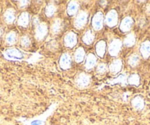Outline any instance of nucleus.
Instances as JSON below:
<instances>
[{
  "mask_svg": "<svg viewBox=\"0 0 150 125\" xmlns=\"http://www.w3.org/2000/svg\"><path fill=\"white\" fill-rule=\"evenodd\" d=\"M79 11V4L77 1H71L67 6V14L69 16L76 15Z\"/></svg>",
  "mask_w": 150,
  "mask_h": 125,
  "instance_id": "4468645a",
  "label": "nucleus"
},
{
  "mask_svg": "<svg viewBox=\"0 0 150 125\" xmlns=\"http://www.w3.org/2000/svg\"><path fill=\"white\" fill-rule=\"evenodd\" d=\"M88 14L86 11H80L74 19V27L77 30H81L85 27L88 22Z\"/></svg>",
  "mask_w": 150,
  "mask_h": 125,
  "instance_id": "f257e3e1",
  "label": "nucleus"
},
{
  "mask_svg": "<svg viewBox=\"0 0 150 125\" xmlns=\"http://www.w3.org/2000/svg\"><path fill=\"white\" fill-rule=\"evenodd\" d=\"M5 55L9 59H21L23 57L22 52L16 48H10L5 50Z\"/></svg>",
  "mask_w": 150,
  "mask_h": 125,
  "instance_id": "9d476101",
  "label": "nucleus"
},
{
  "mask_svg": "<svg viewBox=\"0 0 150 125\" xmlns=\"http://www.w3.org/2000/svg\"><path fill=\"white\" fill-rule=\"evenodd\" d=\"M132 24H133L132 18L129 16H127L124 18L122 21H121L119 28H120L121 31H122V32H127L132 29Z\"/></svg>",
  "mask_w": 150,
  "mask_h": 125,
  "instance_id": "1a4fd4ad",
  "label": "nucleus"
},
{
  "mask_svg": "<svg viewBox=\"0 0 150 125\" xmlns=\"http://www.w3.org/2000/svg\"><path fill=\"white\" fill-rule=\"evenodd\" d=\"M17 23L20 27H27L30 23V14L27 12H23L18 16Z\"/></svg>",
  "mask_w": 150,
  "mask_h": 125,
  "instance_id": "ddd939ff",
  "label": "nucleus"
},
{
  "mask_svg": "<svg viewBox=\"0 0 150 125\" xmlns=\"http://www.w3.org/2000/svg\"><path fill=\"white\" fill-rule=\"evenodd\" d=\"M40 20H39V18H38L37 16H35V17H34V18H33V24L34 26H38V24H40Z\"/></svg>",
  "mask_w": 150,
  "mask_h": 125,
  "instance_id": "7c9ffc66",
  "label": "nucleus"
},
{
  "mask_svg": "<svg viewBox=\"0 0 150 125\" xmlns=\"http://www.w3.org/2000/svg\"><path fill=\"white\" fill-rule=\"evenodd\" d=\"M48 33V27L45 23H40L35 27V38L38 41H42Z\"/></svg>",
  "mask_w": 150,
  "mask_h": 125,
  "instance_id": "20e7f679",
  "label": "nucleus"
},
{
  "mask_svg": "<svg viewBox=\"0 0 150 125\" xmlns=\"http://www.w3.org/2000/svg\"><path fill=\"white\" fill-rule=\"evenodd\" d=\"M4 33V30L2 27H0V37L2 36Z\"/></svg>",
  "mask_w": 150,
  "mask_h": 125,
  "instance_id": "473e14b6",
  "label": "nucleus"
},
{
  "mask_svg": "<svg viewBox=\"0 0 150 125\" xmlns=\"http://www.w3.org/2000/svg\"><path fill=\"white\" fill-rule=\"evenodd\" d=\"M18 3H19L18 5H19V7L21 8H26L29 5L28 1H20V2H18Z\"/></svg>",
  "mask_w": 150,
  "mask_h": 125,
  "instance_id": "c756f323",
  "label": "nucleus"
},
{
  "mask_svg": "<svg viewBox=\"0 0 150 125\" xmlns=\"http://www.w3.org/2000/svg\"><path fill=\"white\" fill-rule=\"evenodd\" d=\"M72 64V59L69 53H63L60 57L59 60L60 67L63 70H66L70 69Z\"/></svg>",
  "mask_w": 150,
  "mask_h": 125,
  "instance_id": "6e6552de",
  "label": "nucleus"
},
{
  "mask_svg": "<svg viewBox=\"0 0 150 125\" xmlns=\"http://www.w3.org/2000/svg\"><path fill=\"white\" fill-rule=\"evenodd\" d=\"M135 44V35L133 33H129L124 39V44L127 47H132Z\"/></svg>",
  "mask_w": 150,
  "mask_h": 125,
  "instance_id": "4be33fe9",
  "label": "nucleus"
},
{
  "mask_svg": "<svg viewBox=\"0 0 150 125\" xmlns=\"http://www.w3.org/2000/svg\"><path fill=\"white\" fill-rule=\"evenodd\" d=\"M4 19L8 24H11L16 20V11L13 8H8L4 13Z\"/></svg>",
  "mask_w": 150,
  "mask_h": 125,
  "instance_id": "f8f14e48",
  "label": "nucleus"
},
{
  "mask_svg": "<svg viewBox=\"0 0 150 125\" xmlns=\"http://www.w3.org/2000/svg\"><path fill=\"white\" fill-rule=\"evenodd\" d=\"M132 105L136 110H142L144 107V100L142 97H135L132 100Z\"/></svg>",
  "mask_w": 150,
  "mask_h": 125,
  "instance_id": "aec40b11",
  "label": "nucleus"
},
{
  "mask_svg": "<svg viewBox=\"0 0 150 125\" xmlns=\"http://www.w3.org/2000/svg\"><path fill=\"white\" fill-rule=\"evenodd\" d=\"M86 57V52L83 47H79L74 53V60L77 63L80 64L84 60Z\"/></svg>",
  "mask_w": 150,
  "mask_h": 125,
  "instance_id": "412c9836",
  "label": "nucleus"
},
{
  "mask_svg": "<svg viewBox=\"0 0 150 125\" xmlns=\"http://www.w3.org/2000/svg\"><path fill=\"white\" fill-rule=\"evenodd\" d=\"M104 24V15L102 12L99 11L96 13L93 16V20H92V25H93V29L96 31L102 30Z\"/></svg>",
  "mask_w": 150,
  "mask_h": 125,
  "instance_id": "423d86ee",
  "label": "nucleus"
},
{
  "mask_svg": "<svg viewBox=\"0 0 150 125\" xmlns=\"http://www.w3.org/2000/svg\"><path fill=\"white\" fill-rule=\"evenodd\" d=\"M96 57L92 53H90L87 55L85 63V67L87 70H91L96 66Z\"/></svg>",
  "mask_w": 150,
  "mask_h": 125,
  "instance_id": "2eb2a0df",
  "label": "nucleus"
},
{
  "mask_svg": "<svg viewBox=\"0 0 150 125\" xmlns=\"http://www.w3.org/2000/svg\"><path fill=\"white\" fill-rule=\"evenodd\" d=\"M21 45L24 48H28L31 45V40L27 35H24L21 38Z\"/></svg>",
  "mask_w": 150,
  "mask_h": 125,
  "instance_id": "bb28decb",
  "label": "nucleus"
},
{
  "mask_svg": "<svg viewBox=\"0 0 150 125\" xmlns=\"http://www.w3.org/2000/svg\"><path fill=\"white\" fill-rule=\"evenodd\" d=\"M95 39V35L93 32L91 30H88L86 31L83 36V41L84 44H87V45H90L93 42Z\"/></svg>",
  "mask_w": 150,
  "mask_h": 125,
  "instance_id": "a211bd4d",
  "label": "nucleus"
},
{
  "mask_svg": "<svg viewBox=\"0 0 150 125\" xmlns=\"http://www.w3.org/2000/svg\"><path fill=\"white\" fill-rule=\"evenodd\" d=\"M56 8L55 5L53 4H49L45 8V14L47 17H52L54 15L56 12Z\"/></svg>",
  "mask_w": 150,
  "mask_h": 125,
  "instance_id": "a878e982",
  "label": "nucleus"
},
{
  "mask_svg": "<svg viewBox=\"0 0 150 125\" xmlns=\"http://www.w3.org/2000/svg\"><path fill=\"white\" fill-rule=\"evenodd\" d=\"M17 41V35L16 33L13 31H11L9 33H8L5 37V41L9 45H13L16 44Z\"/></svg>",
  "mask_w": 150,
  "mask_h": 125,
  "instance_id": "5701e85b",
  "label": "nucleus"
},
{
  "mask_svg": "<svg viewBox=\"0 0 150 125\" xmlns=\"http://www.w3.org/2000/svg\"><path fill=\"white\" fill-rule=\"evenodd\" d=\"M140 52L141 55L145 59L148 58L150 56V41H146L141 44L140 47Z\"/></svg>",
  "mask_w": 150,
  "mask_h": 125,
  "instance_id": "f3484780",
  "label": "nucleus"
},
{
  "mask_svg": "<svg viewBox=\"0 0 150 125\" xmlns=\"http://www.w3.org/2000/svg\"><path fill=\"white\" fill-rule=\"evenodd\" d=\"M122 47V42L121 40L113 39L110 43L109 47H108V52L110 55L112 57H116L119 54L121 51V49Z\"/></svg>",
  "mask_w": 150,
  "mask_h": 125,
  "instance_id": "f03ea898",
  "label": "nucleus"
},
{
  "mask_svg": "<svg viewBox=\"0 0 150 125\" xmlns=\"http://www.w3.org/2000/svg\"><path fill=\"white\" fill-rule=\"evenodd\" d=\"M122 61L120 59H116L110 64L109 66V71L111 74H116L122 70Z\"/></svg>",
  "mask_w": 150,
  "mask_h": 125,
  "instance_id": "9b49d317",
  "label": "nucleus"
},
{
  "mask_svg": "<svg viewBox=\"0 0 150 125\" xmlns=\"http://www.w3.org/2000/svg\"><path fill=\"white\" fill-rule=\"evenodd\" d=\"M62 20L60 18H56L54 20L52 24L51 27V31L53 32V34H58L62 30Z\"/></svg>",
  "mask_w": 150,
  "mask_h": 125,
  "instance_id": "6ab92c4d",
  "label": "nucleus"
},
{
  "mask_svg": "<svg viewBox=\"0 0 150 125\" xmlns=\"http://www.w3.org/2000/svg\"><path fill=\"white\" fill-rule=\"evenodd\" d=\"M91 78L86 73H80L76 79H75V84L80 88H86L90 84Z\"/></svg>",
  "mask_w": 150,
  "mask_h": 125,
  "instance_id": "0eeeda50",
  "label": "nucleus"
},
{
  "mask_svg": "<svg viewBox=\"0 0 150 125\" xmlns=\"http://www.w3.org/2000/svg\"><path fill=\"white\" fill-rule=\"evenodd\" d=\"M140 62V57L137 54H132L128 59V64L130 66L135 67L138 65Z\"/></svg>",
  "mask_w": 150,
  "mask_h": 125,
  "instance_id": "b1692460",
  "label": "nucleus"
},
{
  "mask_svg": "<svg viewBox=\"0 0 150 125\" xmlns=\"http://www.w3.org/2000/svg\"><path fill=\"white\" fill-rule=\"evenodd\" d=\"M64 45L68 48H73L77 43V35L73 32H69L66 34L63 38Z\"/></svg>",
  "mask_w": 150,
  "mask_h": 125,
  "instance_id": "39448f33",
  "label": "nucleus"
},
{
  "mask_svg": "<svg viewBox=\"0 0 150 125\" xmlns=\"http://www.w3.org/2000/svg\"><path fill=\"white\" fill-rule=\"evenodd\" d=\"M58 47V44L57 43V41H50L48 44V48L50 49V50L51 51H54V50L57 49V48Z\"/></svg>",
  "mask_w": 150,
  "mask_h": 125,
  "instance_id": "c85d7f7f",
  "label": "nucleus"
},
{
  "mask_svg": "<svg viewBox=\"0 0 150 125\" xmlns=\"http://www.w3.org/2000/svg\"><path fill=\"white\" fill-rule=\"evenodd\" d=\"M146 12L147 14L150 15V5H147L146 8Z\"/></svg>",
  "mask_w": 150,
  "mask_h": 125,
  "instance_id": "2f4dec72",
  "label": "nucleus"
},
{
  "mask_svg": "<svg viewBox=\"0 0 150 125\" xmlns=\"http://www.w3.org/2000/svg\"><path fill=\"white\" fill-rule=\"evenodd\" d=\"M95 50H96L97 56H99V57H103V56L105 54V52H106V42L105 41L101 40L99 42L96 43Z\"/></svg>",
  "mask_w": 150,
  "mask_h": 125,
  "instance_id": "dca6fc26",
  "label": "nucleus"
},
{
  "mask_svg": "<svg viewBox=\"0 0 150 125\" xmlns=\"http://www.w3.org/2000/svg\"><path fill=\"white\" fill-rule=\"evenodd\" d=\"M127 83L129 85L138 86L140 84V77L137 74H132L127 78Z\"/></svg>",
  "mask_w": 150,
  "mask_h": 125,
  "instance_id": "393cba45",
  "label": "nucleus"
},
{
  "mask_svg": "<svg viewBox=\"0 0 150 125\" xmlns=\"http://www.w3.org/2000/svg\"><path fill=\"white\" fill-rule=\"evenodd\" d=\"M118 13L115 10H111L105 16V24L109 27H113L118 24Z\"/></svg>",
  "mask_w": 150,
  "mask_h": 125,
  "instance_id": "7ed1b4c3",
  "label": "nucleus"
},
{
  "mask_svg": "<svg viewBox=\"0 0 150 125\" xmlns=\"http://www.w3.org/2000/svg\"><path fill=\"white\" fill-rule=\"evenodd\" d=\"M108 70V67L105 64H99V65L96 66V72L99 74H103Z\"/></svg>",
  "mask_w": 150,
  "mask_h": 125,
  "instance_id": "cd10ccee",
  "label": "nucleus"
}]
</instances>
